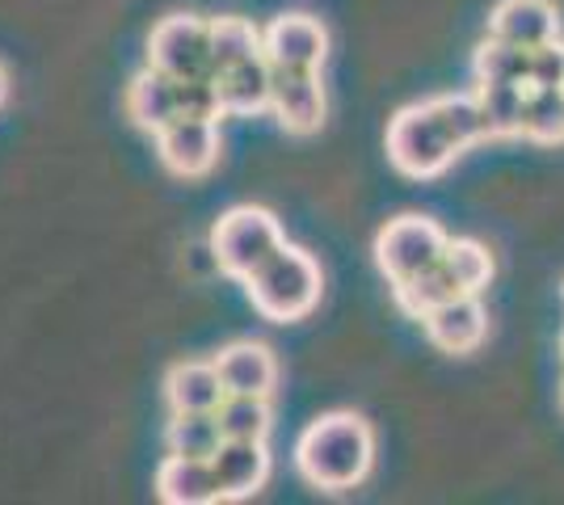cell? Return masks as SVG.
Listing matches in <instances>:
<instances>
[{"label":"cell","mask_w":564,"mask_h":505,"mask_svg":"<svg viewBox=\"0 0 564 505\" xmlns=\"http://www.w3.org/2000/svg\"><path fill=\"white\" fill-rule=\"evenodd\" d=\"M489 140L476 94H443L404 106L388 122V161L413 182L443 177L471 144Z\"/></svg>","instance_id":"cell-1"},{"label":"cell","mask_w":564,"mask_h":505,"mask_svg":"<svg viewBox=\"0 0 564 505\" xmlns=\"http://www.w3.org/2000/svg\"><path fill=\"white\" fill-rule=\"evenodd\" d=\"M371 463H376V433L358 413H325L295 442V468L321 493L358 488Z\"/></svg>","instance_id":"cell-2"},{"label":"cell","mask_w":564,"mask_h":505,"mask_svg":"<svg viewBox=\"0 0 564 505\" xmlns=\"http://www.w3.org/2000/svg\"><path fill=\"white\" fill-rule=\"evenodd\" d=\"M245 290L258 316L274 325H295L321 304V262L300 244H282L245 278Z\"/></svg>","instance_id":"cell-3"},{"label":"cell","mask_w":564,"mask_h":505,"mask_svg":"<svg viewBox=\"0 0 564 505\" xmlns=\"http://www.w3.org/2000/svg\"><path fill=\"white\" fill-rule=\"evenodd\" d=\"M282 244H286V237H282V223L274 219V211L253 207V202L224 211L212 228L215 265L236 283H245L270 253H279Z\"/></svg>","instance_id":"cell-4"},{"label":"cell","mask_w":564,"mask_h":505,"mask_svg":"<svg viewBox=\"0 0 564 505\" xmlns=\"http://www.w3.org/2000/svg\"><path fill=\"white\" fill-rule=\"evenodd\" d=\"M447 241L451 237L438 228V219H430V216L388 219L376 237L379 274H383L392 287H404V283H413L422 270H430V265L443 257Z\"/></svg>","instance_id":"cell-5"},{"label":"cell","mask_w":564,"mask_h":505,"mask_svg":"<svg viewBox=\"0 0 564 505\" xmlns=\"http://www.w3.org/2000/svg\"><path fill=\"white\" fill-rule=\"evenodd\" d=\"M148 64L161 73L189 80L212 73V18L169 13L148 34Z\"/></svg>","instance_id":"cell-6"},{"label":"cell","mask_w":564,"mask_h":505,"mask_svg":"<svg viewBox=\"0 0 564 505\" xmlns=\"http://www.w3.org/2000/svg\"><path fill=\"white\" fill-rule=\"evenodd\" d=\"M156 156L173 177H207L219 161V119L177 114L156 135Z\"/></svg>","instance_id":"cell-7"},{"label":"cell","mask_w":564,"mask_h":505,"mask_svg":"<svg viewBox=\"0 0 564 505\" xmlns=\"http://www.w3.org/2000/svg\"><path fill=\"white\" fill-rule=\"evenodd\" d=\"M274 68V64H270ZM270 114L286 135H312L325 122V85L312 68H274Z\"/></svg>","instance_id":"cell-8"},{"label":"cell","mask_w":564,"mask_h":505,"mask_svg":"<svg viewBox=\"0 0 564 505\" xmlns=\"http://www.w3.org/2000/svg\"><path fill=\"white\" fill-rule=\"evenodd\" d=\"M261 55L274 68H312V73H321V64L329 55V34L307 13H282V18H274L261 30Z\"/></svg>","instance_id":"cell-9"},{"label":"cell","mask_w":564,"mask_h":505,"mask_svg":"<svg viewBox=\"0 0 564 505\" xmlns=\"http://www.w3.org/2000/svg\"><path fill=\"white\" fill-rule=\"evenodd\" d=\"M215 481H219V502H245L253 497L265 476H270V451L265 438H224L212 455Z\"/></svg>","instance_id":"cell-10"},{"label":"cell","mask_w":564,"mask_h":505,"mask_svg":"<svg viewBox=\"0 0 564 505\" xmlns=\"http://www.w3.org/2000/svg\"><path fill=\"white\" fill-rule=\"evenodd\" d=\"M422 325H425V337H430L443 354H471V350H480V341L489 337V312H485V304L476 299V290L451 299V304L434 308V312H425Z\"/></svg>","instance_id":"cell-11"},{"label":"cell","mask_w":564,"mask_h":505,"mask_svg":"<svg viewBox=\"0 0 564 505\" xmlns=\"http://www.w3.org/2000/svg\"><path fill=\"white\" fill-rule=\"evenodd\" d=\"M489 34L514 43V47L535 51L543 43L561 39V13L547 0H497L494 18H489Z\"/></svg>","instance_id":"cell-12"},{"label":"cell","mask_w":564,"mask_h":505,"mask_svg":"<svg viewBox=\"0 0 564 505\" xmlns=\"http://www.w3.org/2000/svg\"><path fill=\"white\" fill-rule=\"evenodd\" d=\"M219 380L228 387V396H274L279 384V362L270 354V345L261 341H232L215 354Z\"/></svg>","instance_id":"cell-13"},{"label":"cell","mask_w":564,"mask_h":505,"mask_svg":"<svg viewBox=\"0 0 564 505\" xmlns=\"http://www.w3.org/2000/svg\"><path fill=\"white\" fill-rule=\"evenodd\" d=\"M177 114H182V106H177V76L161 73L152 64L131 76V85H127V119L135 122L140 131L156 135Z\"/></svg>","instance_id":"cell-14"},{"label":"cell","mask_w":564,"mask_h":505,"mask_svg":"<svg viewBox=\"0 0 564 505\" xmlns=\"http://www.w3.org/2000/svg\"><path fill=\"white\" fill-rule=\"evenodd\" d=\"M228 387L219 380V366L212 362H173L165 371L169 413H215L224 405Z\"/></svg>","instance_id":"cell-15"},{"label":"cell","mask_w":564,"mask_h":505,"mask_svg":"<svg viewBox=\"0 0 564 505\" xmlns=\"http://www.w3.org/2000/svg\"><path fill=\"white\" fill-rule=\"evenodd\" d=\"M156 497L165 505H212L219 502V481H215L212 459L169 455L156 468Z\"/></svg>","instance_id":"cell-16"},{"label":"cell","mask_w":564,"mask_h":505,"mask_svg":"<svg viewBox=\"0 0 564 505\" xmlns=\"http://www.w3.org/2000/svg\"><path fill=\"white\" fill-rule=\"evenodd\" d=\"M215 85H219L224 114H261V110H270L274 68H270L265 55H253V59H245V64H236V68L215 76Z\"/></svg>","instance_id":"cell-17"},{"label":"cell","mask_w":564,"mask_h":505,"mask_svg":"<svg viewBox=\"0 0 564 505\" xmlns=\"http://www.w3.org/2000/svg\"><path fill=\"white\" fill-rule=\"evenodd\" d=\"M527 89L522 80H476V106L485 114L489 140H514L522 135V106H527Z\"/></svg>","instance_id":"cell-18"},{"label":"cell","mask_w":564,"mask_h":505,"mask_svg":"<svg viewBox=\"0 0 564 505\" xmlns=\"http://www.w3.org/2000/svg\"><path fill=\"white\" fill-rule=\"evenodd\" d=\"M397 290V304L400 312H409L413 320H422L425 312H434V308H443L451 299H459V295H468V287L455 278V270H451L443 257L422 270L413 283H404V287H392Z\"/></svg>","instance_id":"cell-19"},{"label":"cell","mask_w":564,"mask_h":505,"mask_svg":"<svg viewBox=\"0 0 564 505\" xmlns=\"http://www.w3.org/2000/svg\"><path fill=\"white\" fill-rule=\"evenodd\" d=\"M522 140L564 144V85H531L522 106Z\"/></svg>","instance_id":"cell-20"},{"label":"cell","mask_w":564,"mask_h":505,"mask_svg":"<svg viewBox=\"0 0 564 505\" xmlns=\"http://www.w3.org/2000/svg\"><path fill=\"white\" fill-rule=\"evenodd\" d=\"M224 442L219 417L215 413H173L165 426V447L169 455L186 459H212Z\"/></svg>","instance_id":"cell-21"},{"label":"cell","mask_w":564,"mask_h":505,"mask_svg":"<svg viewBox=\"0 0 564 505\" xmlns=\"http://www.w3.org/2000/svg\"><path fill=\"white\" fill-rule=\"evenodd\" d=\"M261 55V30L249 18H212V76Z\"/></svg>","instance_id":"cell-22"},{"label":"cell","mask_w":564,"mask_h":505,"mask_svg":"<svg viewBox=\"0 0 564 505\" xmlns=\"http://www.w3.org/2000/svg\"><path fill=\"white\" fill-rule=\"evenodd\" d=\"M476 80H522V85H531V51L489 34L476 47Z\"/></svg>","instance_id":"cell-23"},{"label":"cell","mask_w":564,"mask_h":505,"mask_svg":"<svg viewBox=\"0 0 564 505\" xmlns=\"http://www.w3.org/2000/svg\"><path fill=\"white\" fill-rule=\"evenodd\" d=\"M224 438H265L274 417H270V396H224L215 409Z\"/></svg>","instance_id":"cell-24"},{"label":"cell","mask_w":564,"mask_h":505,"mask_svg":"<svg viewBox=\"0 0 564 505\" xmlns=\"http://www.w3.org/2000/svg\"><path fill=\"white\" fill-rule=\"evenodd\" d=\"M443 262L455 270V278H459L468 290L489 287V278H494V253H489L480 241H471V237H455V241H447Z\"/></svg>","instance_id":"cell-25"},{"label":"cell","mask_w":564,"mask_h":505,"mask_svg":"<svg viewBox=\"0 0 564 505\" xmlns=\"http://www.w3.org/2000/svg\"><path fill=\"white\" fill-rule=\"evenodd\" d=\"M177 106H182V114H194V119H224L219 85H215L212 73L177 80Z\"/></svg>","instance_id":"cell-26"},{"label":"cell","mask_w":564,"mask_h":505,"mask_svg":"<svg viewBox=\"0 0 564 505\" xmlns=\"http://www.w3.org/2000/svg\"><path fill=\"white\" fill-rule=\"evenodd\" d=\"M531 85H564V43H543L531 51Z\"/></svg>","instance_id":"cell-27"},{"label":"cell","mask_w":564,"mask_h":505,"mask_svg":"<svg viewBox=\"0 0 564 505\" xmlns=\"http://www.w3.org/2000/svg\"><path fill=\"white\" fill-rule=\"evenodd\" d=\"M4 97H9V76H4V68H0V106H4Z\"/></svg>","instance_id":"cell-28"},{"label":"cell","mask_w":564,"mask_h":505,"mask_svg":"<svg viewBox=\"0 0 564 505\" xmlns=\"http://www.w3.org/2000/svg\"><path fill=\"white\" fill-rule=\"evenodd\" d=\"M561 413H564V384H561Z\"/></svg>","instance_id":"cell-29"}]
</instances>
